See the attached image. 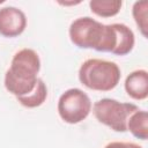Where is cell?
<instances>
[{
  "label": "cell",
  "mask_w": 148,
  "mask_h": 148,
  "mask_svg": "<svg viewBox=\"0 0 148 148\" xmlns=\"http://www.w3.org/2000/svg\"><path fill=\"white\" fill-rule=\"evenodd\" d=\"M91 101L89 96L79 88L67 89L61 94L58 101V113L67 124H79L84 120L91 111Z\"/></svg>",
  "instance_id": "cell-5"
},
{
  "label": "cell",
  "mask_w": 148,
  "mask_h": 148,
  "mask_svg": "<svg viewBox=\"0 0 148 148\" xmlns=\"http://www.w3.org/2000/svg\"><path fill=\"white\" fill-rule=\"evenodd\" d=\"M27 28L25 14L13 6L0 8V35L3 37H17Z\"/></svg>",
  "instance_id": "cell-6"
},
{
  "label": "cell",
  "mask_w": 148,
  "mask_h": 148,
  "mask_svg": "<svg viewBox=\"0 0 148 148\" xmlns=\"http://www.w3.org/2000/svg\"><path fill=\"white\" fill-rule=\"evenodd\" d=\"M104 148H142L141 146L134 142H121V141H113L108 143Z\"/></svg>",
  "instance_id": "cell-13"
},
{
  "label": "cell",
  "mask_w": 148,
  "mask_h": 148,
  "mask_svg": "<svg viewBox=\"0 0 148 148\" xmlns=\"http://www.w3.org/2000/svg\"><path fill=\"white\" fill-rule=\"evenodd\" d=\"M46 97H47L46 84L44 83V81L42 79H38L34 90L30 94L24 95V96H20V97H16V98H17V102L21 105H23L25 108H29V109H34V108L40 106L45 102Z\"/></svg>",
  "instance_id": "cell-10"
},
{
  "label": "cell",
  "mask_w": 148,
  "mask_h": 148,
  "mask_svg": "<svg viewBox=\"0 0 148 148\" xmlns=\"http://www.w3.org/2000/svg\"><path fill=\"white\" fill-rule=\"evenodd\" d=\"M123 2L120 0H91L90 10L101 17H112L120 12Z\"/></svg>",
  "instance_id": "cell-11"
},
{
  "label": "cell",
  "mask_w": 148,
  "mask_h": 148,
  "mask_svg": "<svg viewBox=\"0 0 148 148\" xmlns=\"http://www.w3.org/2000/svg\"><path fill=\"white\" fill-rule=\"evenodd\" d=\"M132 15L143 37H148V2L146 0L136 1L132 8Z\"/></svg>",
  "instance_id": "cell-12"
},
{
  "label": "cell",
  "mask_w": 148,
  "mask_h": 148,
  "mask_svg": "<svg viewBox=\"0 0 148 148\" xmlns=\"http://www.w3.org/2000/svg\"><path fill=\"white\" fill-rule=\"evenodd\" d=\"M127 131L140 140L148 138V113L145 110H136L131 114L127 121Z\"/></svg>",
  "instance_id": "cell-9"
},
{
  "label": "cell",
  "mask_w": 148,
  "mask_h": 148,
  "mask_svg": "<svg viewBox=\"0 0 148 148\" xmlns=\"http://www.w3.org/2000/svg\"><path fill=\"white\" fill-rule=\"evenodd\" d=\"M136 110L139 108L135 104L121 103L113 98H102L92 105L95 118L114 132H126L128 118Z\"/></svg>",
  "instance_id": "cell-4"
},
{
  "label": "cell",
  "mask_w": 148,
  "mask_h": 148,
  "mask_svg": "<svg viewBox=\"0 0 148 148\" xmlns=\"http://www.w3.org/2000/svg\"><path fill=\"white\" fill-rule=\"evenodd\" d=\"M81 1H72V2H60L59 1V3L60 5H64V6H69V5H77V3H80Z\"/></svg>",
  "instance_id": "cell-14"
},
{
  "label": "cell",
  "mask_w": 148,
  "mask_h": 148,
  "mask_svg": "<svg viewBox=\"0 0 148 148\" xmlns=\"http://www.w3.org/2000/svg\"><path fill=\"white\" fill-rule=\"evenodd\" d=\"M39 69L40 59L35 50L25 47L17 51L5 74L6 89L16 97L30 94L37 83Z\"/></svg>",
  "instance_id": "cell-2"
},
{
  "label": "cell",
  "mask_w": 148,
  "mask_h": 148,
  "mask_svg": "<svg viewBox=\"0 0 148 148\" xmlns=\"http://www.w3.org/2000/svg\"><path fill=\"white\" fill-rule=\"evenodd\" d=\"M124 87L127 95L133 99H146L148 96V72L146 69H136L130 73Z\"/></svg>",
  "instance_id": "cell-7"
},
{
  "label": "cell",
  "mask_w": 148,
  "mask_h": 148,
  "mask_svg": "<svg viewBox=\"0 0 148 148\" xmlns=\"http://www.w3.org/2000/svg\"><path fill=\"white\" fill-rule=\"evenodd\" d=\"M113 27L117 34V44L112 53L117 56H126L134 47L135 44L134 34L124 23H113Z\"/></svg>",
  "instance_id": "cell-8"
},
{
  "label": "cell",
  "mask_w": 148,
  "mask_h": 148,
  "mask_svg": "<svg viewBox=\"0 0 148 148\" xmlns=\"http://www.w3.org/2000/svg\"><path fill=\"white\" fill-rule=\"evenodd\" d=\"M119 66L104 59H88L80 66L79 80L88 89L96 91H110L120 81Z\"/></svg>",
  "instance_id": "cell-3"
},
{
  "label": "cell",
  "mask_w": 148,
  "mask_h": 148,
  "mask_svg": "<svg viewBox=\"0 0 148 148\" xmlns=\"http://www.w3.org/2000/svg\"><path fill=\"white\" fill-rule=\"evenodd\" d=\"M69 38L80 49H94L99 52H113L117 44V34L112 24L89 17H79L69 25Z\"/></svg>",
  "instance_id": "cell-1"
}]
</instances>
